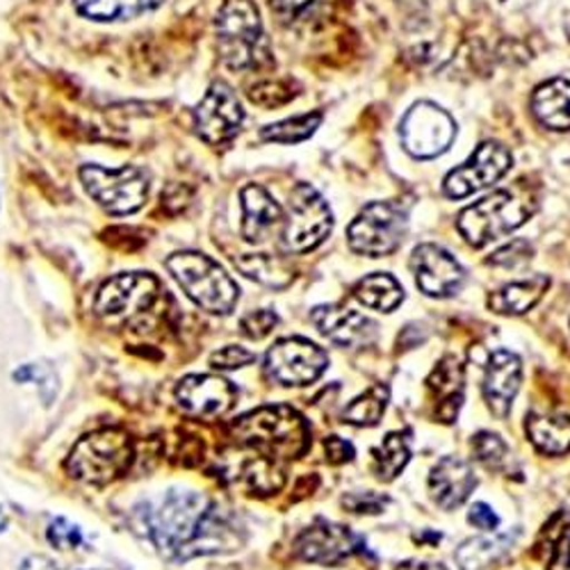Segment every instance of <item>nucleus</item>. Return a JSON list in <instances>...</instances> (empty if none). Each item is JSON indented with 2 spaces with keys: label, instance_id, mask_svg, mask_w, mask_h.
<instances>
[{
  "label": "nucleus",
  "instance_id": "nucleus-11",
  "mask_svg": "<svg viewBox=\"0 0 570 570\" xmlns=\"http://www.w3.org/2000/svg\"><path fill=\"white\" fill-rule=\"evenodd\" d=\"M402 145L404 149L420 160L436 158L450 149L456 135L454 119L439 106L422 101L415 104L402 119Z\"/></svg>",
  "mask_w": 570,
  "mask_h": 570
},
{
  "label": "nucleus",
  "instance_id": "nucleus-9",
  "mask_svg": "<svg viewBox=\"0 0 570 570\" xmlns=\"http://www.w3.org/2000/svg\"><path fill=\"white\" fill-rule=\"evenodd\" d=\"M406 233L404 213L386 202L365 206L347 228V240L352 252L370 258H382L393 254Z\"/></svg>",
  "mask_w": 570,
  "mask_h": 570
},
{
  "label": "nucleus",
  "instance_id": "nucleus-41",
  "mask_svg": "<svg viewBox=\"0 0 570 570\" xmlns=\"http://www.w3.org/2000/svg\"><path fill=\"white\" fill-rule=\"evenodd\" d=\"M254 361H256V354L240 345H226L210 356V363L217 370H237V367H245Z\"/></svg>",
  "mask_w": 570,
  "mask_h": 570
},
{
  "label": "nucleus",
  "instance_id": "nucleus-37",
  "mask_svg": "<svg viewBox=\"0 0 570 570\" xmlns=\"http://www.w3.org/2000/svg\"><path fill=\"white\" fill-rule=\"evenodd\" d=\"M472 452L489 468H500L507 459V443L491 432H480L472 439Z\"/></svg>",
  "mask_w": 570,
  "mask_h": 570
},
{
  "label": "nucleus",
  "instance_id": "nucleus-17",
  "mask_svg": "<svg viewBox=\"0 0 570 570\" xmlns=\"http://www.w3.org/2000/svg\"><path fill=\"white\" fill-rule=\"evenodd\" d=\"M178 406L202 420H215L235 404V389L215 374H189L176 386Z\"/></svg>",
  "mask_w": 570,
  "mask_h": 570
},
{
  "label": "nucleus",
  "instance_id": "nucleus-27",
  "mask_svg": "<svg viewBox=\"0 0 570 570\" xmlns=\"http://www.w3.org/2000/svg\"><path fill=\"white\" fill-rule=\"evenodd\" d=\"M528 436L543 454H566L570 450V417L534 413L528 417Z\"/></svg>",
  "mask_w": 570,
  "mask_h": 570
},
{
  "label": "nucleus",
  "instance_id": "nucleus-5",
  "mask_svg": "<svg viewBox=\"0 0 570 570\" xmlns=\"http://www.w3.org/2000/svg\"><path fill=\"white\" fill-rule=\"evenodd\" d=\"M132 459L135 445L126 432L101 430L87 434L73 445L67 459V470L78 482L106 487L130 470Z\"/></svg>",
  "mask_w": 570,
  "mask_h": 570
},
{
  "label": "nucleus",
  "instance_id": "nucleus-23",
  "mask_svg": "<svg viewBox=\"0 0 570 570\" xmlns=\"http://www.w3.org/2000/svg\"><path fill=\"white\" fill-rule=\"evenodd\" d=\"M426 386H430L439 404L441 420L452 422L463 400V367L456 356H445L441 365L430 374V379H426Z\"/></svg>",
  "mask_w": 570,
  "mask_h": 570
},
{
  "label": "nucleus",
  "instance_id": "nucleus-16",
  "mask_svg": "<svg viewBox=\"0 0 570 570\" xmlns=\"http://www.w3.org/2000/svg\"><path fill=\"white\" fill-rule=\"evenodd\" d=\"M358 550H363L361 537L328 520H317L295 541V552L304 561L322 566H338Z\"/></svg>",
  "mask_w": 570,
  "mask_h": 570
},
{
  "label": "nucleus",
  "instance_id": "nucleus-21",
  "mask_svg": "<svg viewBox=\"0 0 570 570\" xmlns=\"http://www.w3.org/2000/svg\"><path fill=\"white\" fill-rule=\"evenodd\" d=\"M243 235L249 243H263L265 235L283 222L281 206L261 185H247L243 189Z\"/></svg>",
  "mask_w": 570,
  "mask_h": 570
},
{
  "label": "nucleus",
  "instance_id": "nucleus-31",
  "mask_svg": "<svg viewBox=\"0 0 570 570\" xmlns=\"http://www.w3.org/2000/svg\"><path fill=\"white\" fill-rule=\"evenodd\" d=\"M237 482H243L252 493L269 495L283 487V472L269 456H256L237 468Z\"/></svg>",
  "mask_w": 570,
  "mask_h": 570
},
{
  "label": "nucleus",
  "instance_id": "nucleus-47",
  "mask_svg": "<svg viewBox=\"0 0 570 570\" xmlns=\"http://www.w3.org/2000/svg\"><path fill=\"white\" fill-rule=\"evenodd\" d=\"M397 570H448L445 566L441 563H426V561H406V563H400Z\"/></svg>",
  "mask_w": 570,
  "mask_h": 570
},
{
  "label": "nucleus",
  "instance_id": "nucleus-7",
  "mask_svg": "<svg viewBox=\"0 0 570 570\" xmlns=\"http://www.w3.org/2000/svg\"><path fill=\"white\" fill-rule=\"evenodd\" d=\"M80 183L87 195L110 215H132L149 197L147 171L132 165L119 169L85 165L80 167Z\"/></svg>",
  "mask_w": 570,
  "mask_h": 570
},
{
  "label": "nucleus",
  "instance_id": "nucleus-22",
  "mask_svg": "<svg viewBox=\"0 0 570 570\" xmlns=\"http://www.w3.org/2000/svg\"><path fill=\"white\" fill-rule=\"evenodd\" d=\"M534 554L548 570L570 568V509L557 511L546 522L534 543Z\"/></svg>",
  "mask_w": 570,
  "mask_h": 570
},
{
  "label": "nucleus",
  "instance_id": "nucleus-28",
  "mask_svg": "<svg viewBox=\"0 0 570 570\" xmlns=\"http://www.w3.org/2000/svg\"><path fill=\"white\" fill-rule=\"evenodd\" d=\"M354 297L367 308L391 313L404 302V291L391 274L379 272L358 281L354 288Z\"/></svg>",
  "mask_w": 570,
  "mask_h": 570
},
{
  "label": "nucleus",
  "instance_id": "nucleus-2",
  "mask_svg": "<svg viewBox=\"0 0 570 570\" xmlns=\"http://www.w3.org/2000/svg\"><path fill=\"white\" fill-rule=\"evenodd\" d=\"M215 30L222 62L228 69L247 71L269 62V46L254 0H224Z\"/></svg>",
  "mask_w": 570,
  "mask_h": 570
},
{
  "label": "nucleus",
  "instance_id": "nucleus-45",
  "mask_svg": "<svg viewBox=\"0 0 570 570\" xmlns=\"http://www.w3.org/2000/svg\"><path fill=\"white\" fill-rule=\"evenodd\" d=\"M324 450H326V459L334 465H341V463H347V461L354 459L352 443L343 441L341 436H328L324 441Z\"/></svg>",
  "mask_w": 570,
  "mask_h": 570
},
{
  "label": "nucleus",
  "instance_id": "nucleus-44",
  "mask_svg": "<svg viewBox=\"0 0 570 570\" xmlns=\"http://www.w3.org/2000/svg\"><path fill=\"white\" fill-rule=\"evenodd\" d=\"M468 520L472 522L474 528H478V530H484V532H495V530H498V525H500V518H498V513H495L489 504H484V502H478V504H474V507L470 509Z\"/></svg>",
  "mask_w": 570,
  "mask_h": 570
},
{
  "label": "nucleus",
  "instance_id": "nucleus-40",
  "mask_svg": "<svg viewBox=\"0 0 570 570\" xmlns=\"http://www.w3.org/2000/svg\"><path fill=\"white\" fill-rule=\"evenodd\" d=\"M276 324H278L276 313H272V311H267V308H261V311L247 313V315L243 317V322H240V328H243V334H245L247 338L261 341V338H265V336L272 334V328H274Z\"/></svg>",
  "mask_w": 570,
  "mask_h": 570
},
{
  "label": "nucleus",
  "instance_id": "nucleus-14",
  "mask_svg": "<svg viewBox=\"0 0 570 570\" xmlns=\"http://www.w3.org/2000/svg\"><path fill=\"white\" fill-rule=\"evenodd\" d=\"M160 293V283L149 272H130L110 278L97 295V313L117 320L149 311Z\"/></svg>",
  "mask_w": 570,
  "mask_h": 570
},
{
  "label": "nucleus",
  "instance_id": "nucleus-1",
  "mask_svg": "<svg viewBox=\"0 0 570 570\" xmlns=\"http://www.w3.org/2000/svg\"><path fill=\"white\" fill-rule=\"evenodd\" d=\"M139 528L171 561L230 552L243 543L228 513L197 491H169L137 507Z\"/></svg>",
  "mask_w": 570,
  "mask_h": 570
},
{
  "label": "nucleus",
  "instance_id": "nucleus-42",
  "mask_svg": "<svg viewBox=\"0 0 570 570\" xmlns=\"http://www.w3.org/2000/svg\"><path fill=\"white\" fill-rule=\"evenodd\" d=\"M532 258V245L525 240H513L511 245H507L504 249L495 252L489 263L498 265V267H518L522 263H528Z\"/></svg>",
  "mask_w": 570,
  "mask_h": 570
},
{
  "label": "nucleus",
  "instance_id": "nucleus-13",
  "mask_svg": "<svg viewBox=\"0 0 570 570\" xmlns=\"http://www.w3.org/2000/svg\"><path fill=\"white\" fill-rule=\"evenodd\" d=\"M511 167V154L498 141H484L461 167L452 169L445 178V195L450 199L470 197L480 189L498 183Z\"/></svg>",
  "mask_w": 570,
  "mask_h": 570
},
{
  "label": "nucleus",
  "instance_id": "nucleus-39",
  "mask_svg": "<svg viewBox=\"0 0 570 570\" xmlns=\"http://www.w3.org/2000/svg\"><path fill=\"white\" fill-rule=\"evenodd\" d=\"M46 537H49V543L58 550H73L82 543L80 528L73 525V522L67 520V518H56L49 525V532H46Z\"/></svg>",
  "mask_w": 570,
  "mask_h": 570
},
{
  "label": "nucleus",
  "instance_id": "nucleus-29",
  "mask_svg": "<svg viewBox=\"0 0 570 570\" xmlns=\"http://www.w3.org/2000/svg\"><path fill=\"white\" fill-rule=\"evenodd\" d=\"M511 534L493 539H470L454 552V559L461 570H489L511 550Z\"/></svg>",
  "mask_w": 570,
  "mask_h": 570
},
{
  "label": "nucleus",
  "instance_id": "nucleus-18",
  "mask_svg": "<svg viewBox=\"0 0 570 570\" xmlns=\"http://www.w3.org/2000/svg\"><path fill=\"white\" fill-rule=\"evenodd\" d=\"M320 334L341 347H365L376 338V324L343 306H317L311 315Z\"/></svg>",
  "mask_w": 570,
  "mask_h": 570
},
{
  "label": "nucleus",
  "instance_id": "nucleus-8",
  "mask_svg": "<svg viewBox=\"0 0 570 570\" xmlns=\"http://www.w3.org/2000/svg\"><path fill=\"white\" fill-rule=\"evenodd\" d=\"M331 228H334V215L317 189L308 183H299L288 204V217H285V247L295 254H306L320 247Z\"/></svg>",
  "mask_w": 570,
  "mask_h": 570
},
{
  "label": "nucleus",
  "instance_id": "nucleus-30",
  "mask_svg": "<svg viewBox=\"0 0 570 570\" xmlns=\"http://www.w3.org/2000/svg\"><path fill=\"white\" fill-rule=\"evenodd\" d=\"M235 267L240 269L247 278L258 281L267 288L281 291L293 281V269L285 265L281 258H274L269 254H247L235 261Z\"/></svg>",
  "mask_w": 570,
  "mask_h": 570
},
{
  "label": "nucleus",
  "instance_id": "nucleus-25",
  "mask_svg": "<svg viewBox=\"0 0 570 570\" xmlns=\"http://www.w3.org/2000/svg\"><path fill=\"white\" fill-rule=\"evenodd\" d=\"M73 6L89 21L119 23L156 12L165 6V0H73Z\"/></svg>",
  "mask_w": 570,
  "mask_h": 570
},
{
  "label": "nucleus",
  "instance_id": "nucleus-15",
  "mask_svg": "<svg viewBox=\"0 0 570 570\" xmlns=\"http://www.w3.org/2000/svg\"><path fill=\"white\" fill-rule=\"evenodd\" d=\"M411 269L417 288L430 297H452L465 281V272L456 258L436 245H420L411 256Z\"/></svg>",
  "mask_w": 570,
  "mask_h": 570
},
{
  "label": "nucleus",
  "instance_id": "nucleus-48",
  "mask_svg": "<svg viewBox=\"0 0 570 570\" xmlns=\"http://www.w3.org/2000/svg\"><path fill=\"white\" fill-rule=\"evenodd\" d=\"M6 530H8V513L3 507H0V532H6Z\"/></svg>",
  "mask_w": 570,
  "mask_h": 570
},
{
  "label": "nucleus",
  "instance_id": "nucleus-38",
  "mask_svg": "<svg viewBox=\"0 0 570 570\" xmlns=\"http://www.w3.org/2000/svg\"><path fill=\"white\" fill-rule=\"evenodd\" d=\"M293 94L295 91H291V87L283 82H261L252 87L249 99L261 108H278L283 104H288L293 99Z\"/></svg>",
  "mask_w": 570,
  "mask_h": 570
},
{
  "label": "nucleus",
  "instance_id": "nucleus-36",
  "mask_svg": "<svg viewBox=\"0 0 570 570\" xmlns=\"http://www.w3.org/2000/svg\"><path fill=\"white\" fill-rule=\"evenodd\" d=\"M14 382L35 384L39 389L41 402L51 406L58 395V374L49 363H26L14 372Z\"/></svg>",
  "mask_w": 570,
  "mask_h": 570
},
{
  "label": "nucleus",
  "instance_id": "nucleus-20",
  "mask_svg": "<svg viewBox=\"0 0 570 570\" xmlns=\"http://www.w3.org/2000/svg\"><path fill=\"white\" fill-rule=\"evenodd\" d=\"M474 484H478V480H474L470 463L459 456L441 459L430 474L432 498L448 511L461 507L470 498Z\"/></svg>",
  "mask_w": 570,
  "mask_h": 570
},
{
  "label": "nucleus",
  "instance_id": "nucleus-35",
  "mask_svg": "<svg viewBox=\"0 0 570 570\" xmlns=\"http://www.w3.org/2000/svg\"><path fill=\"white\" fill-rule=\"evenodd\" d=\"M389 402V391L384 386H374L361 397H356L343 413L345 422L356 424V426H374L379 420H382Z\"/></svg>",
  "mask_w": 570,
  "mask_h": 570
},
{
  "label": "nucleus",
  "instance_id": "nucleus-6",
  "mask_svg": "<svg viewBox=\"0 0 570 570\" xmlns=\"http://www.w3.org/2000/svg\"><path fill=\"white\" fill-rule=\"evenodd\" d=\"M530 215L528 199L518 197L511 189H498L459 215V230L468 245L484 247L525 224Z\"/></svg>",
  "mask_w": 570,
  "mask_h": 570
},
{
  "label": "nucleus",
  "instance_id": "nucleus-33",
  "mask_svg": "<svg viewBox=\"0 0 570 570\" xmlns=\"http://www.w3.org/2000/svg\"><path fill=\"white\" fill-rule=\"evenodd\" d=\"M322 124V112L302 115L295 119H283L278 124L265 126L261 137L265 141H276V145H299V141L308 139Z\"/></svg>",
  "mask_w": 570,
  "mask_h": 570
},
{
  "label": "nucleus",
  "instance_id": "nucleus-24",
  "mask_svg": "<svg viewBox=\"0 0 570 570\" xmlns=\"http://www.w3.org/2000/svg\"><path fill=\"white\" fill-rule=\"evenodd\" d=\"M548 285L550 278L543 274L507 283L504 288L495 291L489 297V308L500 315H522L539 304V299L548 291Z\"/></svg>",
  "mask_w": 570,
  "mask_h": 570
},
{
  "label": "nucleus",
  "instance_id": "nucleus-32",
  "mask_svg": "<svg viewBox=\"0 0 570 570\" xmlns=\"http://www.w3.org/2000/svg\"><path fill=\"white\" fill-rule=\"evenodd\" d=\"M372 456H374L376 478L382 482H391L406 468L411 452H409V443L402 434H389L384 439V443L372 452Z\"/></svg>",
  "mask_w": 570,
  "mask_h": 570
},
{
  "label": "nucleus",
  "instance_id": "nucleus-12",
  "mask_svg": "<svg viewBox=\"0 0 570 570\" xmlns=\"http://www.w3.org/2000/svg\"><path fill=\"white\" fill-rule=\"evenodd\" d=\"M326 365V352L304 338L278 341L265 356V374L281 386H308Z\"/></svg>",
  "mask_w": 570,
  "mask_h": 570
},
{
  "label": "nucleus",
  "instance_id": "nucleus-10",
  "mask_svg": "<svg viewBox=\"0 0 570 570\" xmlns=\"http://www.w3.org/2000/svg\"><path fill=\"white\" fill-rule=\"evenodd\" d=\"M245 110L233 87L213 82L193 112L195 132L210 147H226L240 132Z\"/></svg>",
  "mask_w": 570,
  "mask_h": 570
},
{
  "label": "nucleus",
  "instance_id": "nucleus-19",
  "mask_svg": "<svg viewBox=\"0 0 570 570\" xmlns=\"http://www.w3.org/2000/svg\"><path fill=\"white\" fill-rule=\"evenodd\" d=\"M522 382L520 358L511 352H495L484 374V400L498 417H507Z\"/></svg>",
  "mask_w": 570,
  "mask_h": 570
},
{
  "label": "nucleus",
  "instance_id": "nucleus-34",
  "mask_svg": "<svg viewBox=\"0 0 570 570\" xmlns=\"http://www.w3.org/2000/svg\"><path fill=\"white\" fill-rule=\"evenodd\" d=\"M269 6L281 23L299 26L328 14L334 0H272Z\"/></svg>",
  "mask_w": 570,
  "mask_h": 570
},
{
  "label": "nucleus",
  "instance_id": "nucleus-4",
  "mask_svg": "<svg viewBox=\"0 0 570 570\" xmlns=\"http://www.w3.org/2000/svg\"><path fill=\"white\" fill-rule=\"evenodd\" d=\"M165 265L183 293L208 313L228 315L240 299L235 281L206 254L178 252Z\"/></svg>",
  "mask_w": 570,
  "mask_h": 570
},
{
  "label": "nucleus",
  "instance_id": "nucleus-26",
  "mask_svg": "<svg viewBox=\"0 0 570 570\" xmlns=\"http://www.w3.org/2000/svg\"><path fill=\"white\" fill-rule=\"evenodd\" d=\"M532 110L537 119L552 130L570 128V82L563 78L543 82L534 91Z\"/></svg>",
  "mask_w": 570,
  "mask_h": 570
},
{
  "label": "nucleus",
  "instance_id": "nucleus-3",
  "mask_svg": "<svg viewBox=\"0 0 570 570\" xmlns=\"http://www.w3.org/2000/svg\"><path fill=\"white\" fill-rule=\"evenodd\" d=\"M237 443H245L265 456H299L308 448V426L291 406H263L230 424Z\"/></svg>",
  "mask_w": 570,
  "mask_h": 570
},
{
  "label": "nucleus",
  "instance_id": "nucleus-46",
  "mask_svg": "<svg viewBox=\"0 0 570 570\" xmlns=\"http://www.w3.org/2000/svg\"><path fill=\"white\" fill-rule=\"evenodd\" d=\"M19 570H60V566L56 561H51L49 557H28Z\"/></svg>",
  "mask_w": 570,
  "mask_h": 570
},
{
  "label": "nucleus",
  "instance_id": "nucleus-43",
  "mask_svg": "<svg viewBox=\"0 0 570 570\" xmlns=\"http://www.w3.org/2000/svg\"><path fill=\"white\" fill-rule=\"evenodd\" d=\"M343 504L352 513H379V511H384V507L389 504V498L376 495V493H352V495L343 498Z\"/></svg>",
  "mask_w": 570,
  "mask_h": 570
}]
</instances>
